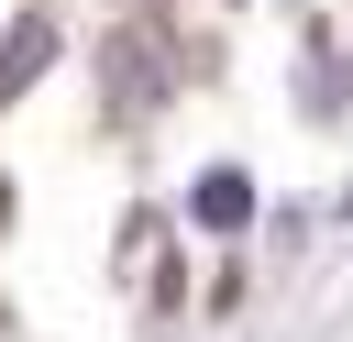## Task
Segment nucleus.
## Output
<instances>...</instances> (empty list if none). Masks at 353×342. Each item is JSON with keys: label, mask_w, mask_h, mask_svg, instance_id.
Wrapping results in <instances>:
<instances>
[{"label": "nucleus", "mask_w": 353, "mask_h": 342, "mask_svg": "<svg viewBox=\"0 0 353 342\" xmlns=\"http://www.w3.org/2000/svg\"><path fill=\"white\" fill-rule=\"evenodd\" d=\"M188 210H199L210 232H243V221H254V188H243L232 165H221V177H199V199H188Z\"/></svg>", "instance_id": "nucleus-2"}, {"label": "nucleus", "mask_w": 353, "mask_h": 342, "mask_svg": "<svg viewBox=\"0 0 353 342\" xmlns=\"http://www.w3.org/2000/svg\"><path fill=\"white\" fill-rule=\"evenodd\" d=\"M44 55H55V22H44V11H33V22H11V33H0V99H11Z\"/></svg>", "instance_id": "nucleus-1"}]
</instances>
